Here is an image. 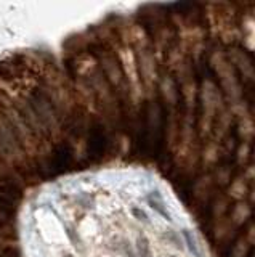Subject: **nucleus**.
I'll return each instance as SVG.
<instances>
[{"label": "nucleus", "instance_id": "nucleus-13", "mask_svg": "<svg viewBox=\"0 0 255 257\" xmlns=\"http://www.w3.org/2000/svg\"><path fill=\"white\" fill-rule=\"evenodd\" d=\"M249 193V187H247V182L244 177H236V179L231 180L229 187H228V196L234 201H244V198Z\"/></svg>", "mask_w": 255, "mask_h": 257}, {"label": "nucleus", "instance_id": "nucleus-12", "mask_svg": "<svg viewBox=\"0 0 255 257\" xmlns=\"http://www.w3.org/2000/svg\"><path fill=\"white\" fill-rule=\"evenodd\" d=\"M234 233V225L228 217H223L213 223V238L217 241H228Z\"/></svg>", "mask_w": 255, "mask_h": 257}, {"label": "nucleus", "instance_id": "nucleus-11", "mask_svg": "<svg viewBox=\"0 0 255 257\" xmlns=\"http://www.w3.org/2000/svg\"><path fill=\"white\" fill-rule=\"evenodd\" d=\"M161 93L164 96V100L167 104L170 106H177V101H178V90H177V84L170 76H165L161 80Z\"/></svg>", "mask_w": 255, "mask_h": 257}, {"label": "nucleus", "instance_id": "nucleus-7", "mask_svg": "<svg viewBox=\"0 0 255 257\" xmlns=\"http://www.w3.org/2000/svg\"><path fill=\"white\" fill-rule=\"evenodd\" d=\"M233 119L234 116L231 114V111L229 108H223L217 117H215V122H213V131H212V135H213V139L217 143L223 142V140H226V135L229 132V128H231V124H233Z\"/></svg>", "mask_w": 255, "mask_h": 257}, {"label": "nucleus", "instance_id": "nucleus-26", "mask_svg": "<svg viewBox=\"0 0 255 257\" xmlns=\"http://www.w3.org/2000/svg\"><path fill=\"white\" fill-rule=\"evenodd\" d=\"M245 241L249 243V246H253V247H255V223L249 225V228H247Z\"/></svg>", "mask_w": 255, "mask_h": 257}, {"label": "nucleus", "instance_id": "nucleus-4", "mask_svg": "<svg viewBox=\"0 0 255 257\" xmlns=\"http://www.w3.org/2000/svg\"><path fill=\"white\" fill-rule=\"evenodd\" d=\"M228 60L231 61V64L234 66V69H237L241 72V76L249 80V82H255V66L250 60V56L247 55L241 48H231L228 52Z\"/></svg>", "mask_w": 255, "mask_h": 257}, {"label": "nucleus", "instance_id": "nucleus-10", "mask_svg": "<svg viewBox=\"0 0 255 257\" xmlns=\"http://www.w3.org/2000/svg\"><path fill=\"white\" fill-rule=\"evenodd\" d=\"M250 215H252V209H250L249 203H245V201H237L233 207V211H231L229 219L233 222L234 227H241V225H244L250 219Z\"/></svg>", "mask_w": 255, "mask_h": 257}, {"label": "nucleus", "instance_id": "nucleus-2", "mask_svg": "<svg viewBox=\"0 0 255 257\" xmlns=\"http://www.w3.org/2000/svg\"><path fill=\"white\" fill-rule=\"evenodd\" d=\"M210 66L220 79V84L223 87V92L228 96L229 104L242 100V87L239 84L236 69L228 60V56L221 50L213 52L210 56Z\"/></svg>", "mask_w": 255, "mask_h": 257}, {"label": "nucleus", "instance_id": "nucleus-9", "mask_svg": "<svg viewBox=\"0 0 255 257\" xmlns=\"http://www.w3.org/2000/svg\"><path fill=\"white\" fill-rule=\"evenodd\" d=\"M220 159V143L215 140H209L201 151V164L204 169H210L218 163Z\"/></svg>", "mask_w": 255, "mask_h": 257}, {"label": "nucleus", "instance_id": "nucleus-14", "mask_svg": "<svg viewBox=\"0 0 255 257\" xmlns=\"http://www.w3.org/2000/svg\"><path fill=\"white\" fill-rule=\"evenodd\" d=\"M181 93H183V98H185L186 108H188L189 111H193L194 106H196L197 95H199L197 85H196V80H194V79H189V80H186L185 84H181Z\"/></svg>", "mask_w": 255, "mask_h": 257}, {"label": "nucleus", "instance_id": "nucleus-30", "mask_svg": "<svg viewBox=\"0 0 255 257\" xmlns=\"http://www.w3.org/2000/svg\"><path fill=\"white\" fill-rule=\"evenodd\" d=\"M253 117H255V106H253Z\"/></svg>", "mask_w": 255, "mask_h": 257}, {"label": "nucleus", "instance_id": "nucleus-8", "mask_svg": "<svg viewBox=\"0 0 255 257\" xmlns=\"http://www.w3.org/2000/svg\"><path fill=\"white\" fill-rule=\"evenodd\" d=\"M213 175L210 174H204L202 177L194 182L193 185V198L197 201L199 204H205L207 201L212 198V191H213Z\"/></svg>", "mask_w": 255, "mask_h": 257}, {"label": "nucleus", "instance_id": "nucleus-31", "mask_svg": "<svg viewBox=\"0 0 255 257\" xmlns=\"http://www.w3.org/2000/svg\"><path fill=\"white\" fill-rule=\"evenodd\" d=\"M252 257H255V252H253V255H252Z\"/></svg>", "mask_w": 255, "mask_h": 257}, {"label": "nucleus", "instance_id": "nucleus-1", "mask_svg": "<svg viewBox=\"0 0 255 257\" xmlns=\"http://www.w3.org/2000/svg\"><path fill=\"white\" fill-rule=\"evenodd\" d=\"M199 96H201L202 106V114L201 119H199V134H201V137H209L213 131L215 117L225 108V103H223V95L220 93L218 87L210 79L202 80Z\"/></svg>", "mask_w": 255, "mask_h": 257}, {"label": "nucleus", "instance_id": "nucleus-22", "mask_svg": "<svg viewBox=\"0 0 255 257\" xmlns=\"http://www.w3.org/2000/svg\"><path fill=\"white\" fill-rule=\"evenodd\" d=\"M228 108H229V111H231V114H233L234 117H237V119L245 117V116H249V114H250L249 106H247V103H245L244 100H239V101H236V103H231Z\"/></svg>", "mask_w": 255, "mask_h": 257}, {"label": "nucleus", "instance_id": "nucleus-25", "mask_svg": "<svg viewBox=\"0 0 255 257\" xmlns=\"http://www.w3.org/2000/svg\"><path fill=\"white\" fill-rule=\"evenodd\" d=\"M244 179H245V182H253L255 183V164H249L245 167Z\"/></svg>", "mask_w": 255, "mask_h": 257}, {"label": "nucleus", "instance_id": "nucleus-27", "mask_svg": "<svg viewBox=\"0 0 255 257\" xmlns=\"http://www.w3.org/2000/svg\"><path fill=\"white\" fill-rule=\"evenodd\" d=\"M250 201L255 204V188H252V191H250Z\"/></svg>", "mask_w": 255, "mask_h": 257}, {"label": "nucleus", "instance_id": "nucleus-23", "mask_svg": "<svg viewBox=\"0 0 255 257\" xmlns=\"http://www.w3.org/2000/svg\"><path fill=\"white\" fill-rule=\"evenodd\" d=\"M213 182H217L220 187H226L231 183V171L228 167H217L213 174Z\"/></svg>", "mask_w": 255, "mask_h": 257}, {"label": "nucleus", "instance_id": "nucleus-18", "mask_svg": "<svg viewBox=\"0 0 255 257\" xmlns=\"http://www.w3.org/2000/svg\"><path fill=\"white\" fill-rule=\"evenodd\" d=\"M228 209V199L225 196H217L212 203V215L215 220H220L223 217H226Z\"/></svg>", "mask_w": 255, "mask_h": 257}, {"label": "nucleus", "instance_id": "nucleus-15", "mask_svg": "<svg viewBox=\"0 0 255 257\" xmlns=\"http://www.w3.org/2000/svg\"><path fill=\"white\" fill-rule=\"evenodd\" d=\"M242 31H244V45L245 48L255 52V15L245 16L242 21Z\"/></svg>", "mask_w": 255, "mask_h": 257}, {"label": "nucleus", "instance_id": "nucleus-19", "mask_svg": "<svg viewBox=\"0 0 255 257\" xmlns=\"http://www.w3.org/2000/svg\"><path fill=\"white\" fill-rule=\"evenodd\" d=\"M252 156V147H250V142H241L239 147H236V161L237 164L245 166L249 163V159Z\"/></svg>", "mask_w": 255, "mask_h": 257}, {"label": "nucleus", "instance_id": "nucleus-5", "mask_svg": "<svg viewBox=\"0 0 255 257\" xmlns=\"http://www.w3.org/2000/svg\"><path fill=\"white\" fill-rule=\"evenodd\" d=\"M183 243H185V249L186 252L191 257H209V252L205 249V243L202 241V238L197 235L193 225H186V227L180 228Z\"/></svg>", "mask_w": 255, "mask_h": 257}, {"label": "nucleus", "instance_id": "nucleus-16", "mask_svg": "<svg viewBox=\"0 0 255 257\" xmlns=\"http://www.w3.org/2000/svg\"><path fill=\"white\" fill-rule=\"evenodd\" d=\"M237 134L242 142H250L252 137H255V119L252 117V114L239 119Z\"/></svg>", "mask_w": 255, "mask_h": 257}, {"label": "nucleus", "instance_id": "nucleus-21", "mask_svg": "<svg viewBox=\"0 0 255 257\" xmlns=\"http://www.w3.org/2000/svg\"><path fill=\"white\" fill-rule=\"evenodd\" d=\"M249 249H250V246L245 241V238H239L234 243L233 249H231L229 257H247L249 255Z\"/></svg>", "mask_w": 255, "mask_h": 257}, {"label": "nucleus", "instance_id": "nucleus-6", "mask_svg": "<svg viewBox=\"0 0 255 257\" xmlns=\"http://www.w3.org/2000/svg\"><path fill=\"white\" fill-rule=\"evenodd\" d=\"M138 66L141 71V76L143 80L148 84V85H153L157 79V72H156V58L153 52L149 48H145V50H140L138 52Z\"/></svg>", "mask_w": 255, "mask_h": 257}, {"label": "nucleus", "instance_id": "nucleus-29", "mask_svg": "<svg viewBox=\"0 0 255 257\" xmlns=\"http://www.w3.org/2000/svg\"><path fill=\"white\" fill-rule=\"evenodd\" d=\"M169 257H181V254H170Z\"/></svg>", "mask_w": 255, "mask_h": 257}, {"label": "nucleus", "instance_id": "nucleus-3", "mask_svg": "<svg viewBox=\"0 0 255 257\" xmlns=\"http://www.w3.org/2000/svg\"><path fill=\"white\" fill-rule=\"evenodd\" d=\"M199 161H201V151H199L196 145L193 124H191V120L188 122L185 119L177 150H175V163H177L181 172L191 174L193 171H196Z\"/></svg>", "mask_w": 255, "mask_h": 257}, {"label": "nucleus", "instance_id": "nucleus-17", "mask_svg": "<svg viewBox=\"0 0 255 257\" xmlns=\"http://www.w3.org/2000/svg\"><path fill=\"white\" fill-rule=\"evenodd\" d=\"M105 69L108 72V77H109L111 82L116 84V85L121 84V80H122V71H121V68H119V64L116 63V60L106 58L105 60Z\"/></svg>", "mask_w": 255, "mask_h": 257}, {"label": "nucleus", "instance_id": "nucleus-24", "mask_svg": "<svg viewBox=\"0 0 255 257\" xmlns=\"http://www.w3.org/2000/svg\"><path fill=\"white\" fill-rule=\"evenodd\" d=\"M132 212L133 215L137 217V219L143 223H146V225H151V217L148 215V212L145 211V209H141V207H133L132 209Z\"/></svg>", "mask_w": 255, "mask_h": 257}, {"label": "nucleus", "instance_id": "nucleus-28", "mask_svg": "<svg viewBox=\"0 0 255 257\" xmlns=\"http://www.w3.org/2000/svg\"><path fill=\"white\" fill-rule=\"evenodd\" d=\"M252 158L255 159V145H253V148H252Z\"/></svg>", "mask_w": 255, "mask_h": 257}, {"label": "nucleus", "instance_id": "nucleus-20", "mask_svg": "<svg viewBox=\"0 0 255 257\" xmlns=\"http://www.w3.org/2000/svg\"><path fill=\"white\" fill-rule=\"evenodd\" d=\"M135 247H137V252L140 257H154L153 247H151V241L145 235L137 238V241H135Z\"/></svg>", "mask_w": 255, "mask_h": 257}]
</instances>
